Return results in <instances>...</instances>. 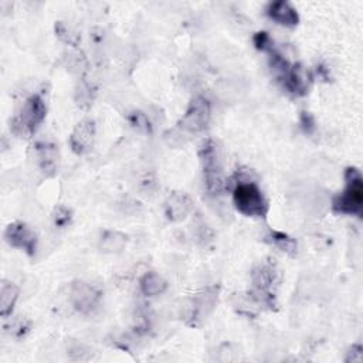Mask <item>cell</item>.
<instances>
[{"label": "cell", "instance_id": "1", "mask_svg": "<svg viewBox=\"0 0 363 363\" xmlns=\"http://www.w3.org/2000/svg\"><path fill=\"white\" fill-rule=\"evenodd\" d=\"M332 210L336 214L362 217L363 177L357 167H347L345 170V187L333 197Z\"/></svg>", "mask_w": 363, "mask_h": 363}, {"label": "cell", "instance_id": "2", "mask_svg": "<svg viewBox=\"0 0 363 363\" xmlns=\"http://www.w3.org/2000/svg\"><path fill=\"white\" fill-rule=\"evenodd\" d=\"M199 157L207 193L210 196H218L225 187V180L220 159V150L217 147V143L211 138L203 140V143L200 145Z\"/></svg>", "mask_w": 363, "mask_h": 363}, {"label": "cell", "instance_id": "3", "mask_svg": "<svg viewBox=\"0 0 363 363\" xmlns=\"http://www.w3.org/2000/svg\"><path fill=\"white\" fill-rule=\"evenodd\" d=\"M233 203L237 211L245 217L265 218L269 211V204L262 190L250 180L237 182L233 189Z\"/></svg>", "mask_w": 363, "mask_h": 363}, {"label": "cell", "instance_id": "4", "mask_svg": "<svg viewBox=\"0 0 363 363\" xmlns=\"http://www.w3.org/2000/svg\"><path fill=\"white\" fill-rule=\"evenodd\" d=\"M47 115V105L41 95H31L23 104L20 112L10 123V129L20 138H30L44 122Z\"/></svg>", "mask_w": 363, "mask_h": 363}, {"label": "cell", "instance_id": "5", "mask_svg": "<svg viewBox=\"0 0 363 363\" xmlns=\"http://www.w3.org/2000/svg\"><path fill=\"white\" fill-rule=\"evenodd\" d=\"M274 261V259H272ZM271 259H267L258 264L251 272V296L268 306L274 308L275 303V286L278 282V271L275 264Z\"/></svg>", "mask_w": 363, "mask_h": 363}, {"label": "cell", "instance_id": "6", "mask_svg": "<svg viewBox=\"0 0 363 363\" xmlns=\"http://www.w3.org/2000/svg\"><path fill=\"white\" fill-rule=\"evenodd\" d=\"M211 118L210 101L204 96H196L190 101L184 115L179 121V128L191 133L201 132L207 128Z\"/></svg>", "mask_w": 363, "mask_h": 363}, {"label": "cell", "instance_id": "7", "mask_svg": "<svg viewBox=\"0 0 363 363\" xmlns=\"http://www.w3.org/2000/svg\"><path fill=\"white\" fill-rule=\"evenodd\" d=\"M101 301V292L85 281H74L69 286V302L79 313L94 312Z\"/></svg>", "mask_w": 363, "mask_h": 363}, {"label": "cell", "instance_id": "8", "mask_svg": "<svg viewBox=\"0 0 363 363\" xmlns=\"http://www.w3.org/2000/svg\"><path fill=\"white\" fill-rule=\"evenodd\" d=\"M4 240L10 247L24 251L28 257H34L37 251V234L26 223L14 221L9 224L4 230Z\"/></svg>", "mask_w": 363, "mask_h": 363}, {"label": "cell", "instance_id": "9", "mask_svg": "<svg viewBox=\"0 0 363 363\" xmlns=\"http://www.w3.org/2000/svg\"><path fill=\"white\" fill-rule=\"evenodd\" d=\"M95 142V123L91 119H84L78 122L71 132L69 146L75 155L88 153Z\"/></svg>", "mask_w": 363, "mask_h": 363}, {"label": "cell", "instance_id": "10", "mask_svg": "<svg viewBox=\"0 0 363 363\" xmlns=\"http://www.w3.org/2000/svg\"><path fill=\"white\" fill-rule=\"evenodd\" d=\"M286 92L295 96H303L308 94L311 85V75L302 68L301 64H291L289 69L279 78Z\"/></svg>", "mask_w": 363, "mask_h": 363}, {"label": "cell", "instance_id": "11", "mask_svg": "<svg viewBox=\"0 0 363 363\" xmlns=\"http://www.w3.org/2000/svg\"><path fill=\"white\" fill-rule=\"evenodd\" d=\"M33 150L41 173L45 177L54 176L58 172V162H60L57 146L48 142H38L33 146Z\"/></svg>", "mask_w": 363, "mask_h": 363}, {"label": "cell", "instance_id": "12", "mask_svg": "<svg viewBox=\"0 0 363 363\" xmlns=\"http://www.w3.org/2000/svg\"><path fill=\"white\" fill-rule=\"evenodd\" d=\"M193 207H194V201L187 193L174 191L166 200L164 214L167 220L173 223H179V221H183L193 211Z\"/></svg>", "mask_w": 363, "mask_h": 363}, {"label": "cell", "instance_id": "13", "mask_svg": "<svg viewBox=\"0 0 363 363\" xmlns=\"http://www.w3.org/2000/svg\"><path fill=\"white\" fill-rule=\"evenodd\" d=\"M267 16L284 27H295L299 23L298 11L285 0H277L267 6Z\"/></svg>", "mask_w": 363, "mask_h": 363}, {"label": "cell", "instance_id": "14", "mask_svg": "<svg viewBox=\"0 0 363 363\" xmlns=\"http://www.w3.org/2000/svg\"><path fill=\"white\" fill-rule=\"evenodd\" d=\"M128 235L116 230H105L99 240V250L105 254H119L128 245Z\"/></svg>", "mask_w": 363, "mask_h": 363}, {"label": "cell", "instance_id": "15", "mask_svg": "<svg viewBox=\"0 0 363 363\" xmlns=\"http://www.w3.org/2000/svg\"><path fill=\"white\" fill-rule=\"evenodd\" d=\"M20 295V288L10 282V281H3L0 285V315L1 318H9L13 313L14 305L18 299Z\"/></svg>", "mask_w": 363, "mask_h": 363}, {"label": "cell", "instance_id": "16", "mask_svg": "<svg viewBox=\"0 0 363 363\" xmlns=\"http://www.w3.org/2000/svg\"><path fill=\"white\" fill-rule=\"evenodd\" d=\"M140 291L143 295L146 296H157L162 295L166 289H167V282L166 279L155 272V271H149L146 272L142 278H140Z\"/></svg>", "mask_w": 363, "mask_h": 363}, {"label": "cell", "instance_id": "17", "mask_svg": "<svg viewBox=\"0 0 363 363\" xmlns=\"http://www.w3.org/2000/svg\"><path fill=\"white\" fill-rule=\"evenodd\" d=\"M267 238L271 244H274L282 252H286L288 255H295L296 254V241L292 237H289L288 234L271 230L269 234L267 235Z\"/></svg>", "mask_w": 363, "mask_h": 363}, {"label": "cell", "instance_id": "18", "mask_svg": "<svg viewBox=\"0 0 363 363\" xmlns=\"http://www.w3.org/2000/svg\"><path fill=\"white\" fill-rule=\"evenodd\" d=\"M30 328H31V320L26 318H17L4 326V329L10 333V336H14V337H23L30 330Z\"/></svg>", "mask_w": 363, "mask_h": 363}, {"label": "cell", "instance_id": "19", "mask_svg": "<svg viewBox=\"0 0 363 363\" xmlns=\"http://www.w3.org/2000/svg\"><path fill=\"white\" fill-rule=\"evenodd\" d=\"M72 221V213L65 206H58L52 213V223L57 228L68 227Z\"/></svg>", "mask_w": 363, "mask_h": 363}, {"label": "cell", "instance_id": "20", "mask_svg": "<svg viewBox=\"0 0 363 363\" xmlns=\"http://www.w3.org/2000/svg\"><path fill=\"white\" fill-rule=\"evenodd\" d=\"M129 122L132 126H135L136 129L139 130H143V132H150L152 130V126H150V122L149 119L146 118V115L143 112H132L129 115Z\"/></svg>", "mask_w": 363, "mask_h": 363}, {"label": "cell", "instance_id": "21", "mask_svg": "<svg viewBox=\"0 0 363 363\" xmlns=\"http://www.w3.org/2000/svg\"><path fill=\"white\" fill-rule=\"evenodd\" d=\"M55 34H57L64 43H68V44H71V45H74V47L78 44V35L71 34L69 28H68L64 23H61V21H58V23L55 24Z\"/></svg>", "mask_w": 363, "mask_h": 363}, {"label": "cell", "instance_id": "22", "mask_svg": "<svg viewBox=\"0 0 363 363\" xmlns=\"http://www.w3.org/2000/svg\"><path fill=\"white\" fill-rule=\"evenodd\" d=\"M252 43H254V45H255L257 50L265 51V52L274 45V41L271 40L269 34L265 33V31H258V33H255L254 37H252Z\"/></svg>", "mask_w": 363, "mask_h": 363}, {"label": "cell", "instance_id": "23", "mask_svg": "<svg viewBox=\"0 0 363 363\" xmlns=\"http://www.w3.org/2000/svg\"><path fill=\"white\" fill-rule=\"evenodd\" d=\"M299 125L302 128V130L308 135L313 133L315 129H316V122H315V118L311 112L308 111H302L301 112V116H299Z\"/></svg>", "mask_w": 363, "mask_h": 363}, {"label": "cell", "instance_id": "24", "mask_svg": "<svg viewBox=\"0 0 363 363\" xmlns=\"http://www.w3.org/2000/svg\"><path fill=\"white\" fill-rule=\"evenodd\" d=\"M362 359H363V347L360 343H356L347 350L345 362H347V363L349 362H362Z\"/></svg>", "mask_w": 363, "mask_h": 363}]
</instances>
